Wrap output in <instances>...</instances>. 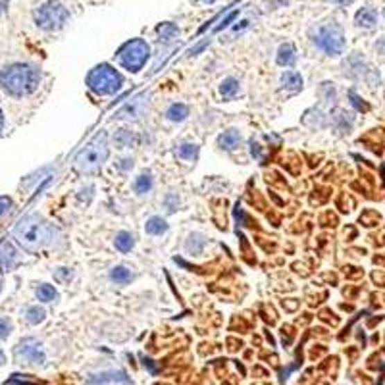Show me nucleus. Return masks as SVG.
Here are the masks:
<instances>
[{"mask_svg": "<svg viewBox=\"0 0 385 385\" xmlns=\"http://www.w3.org/2000/svg\"><path fill=\"white\" fill-rule=\"evenodd\" d=\"M241 141H243V135H241V131L237 129H230V131H225L222 133L220 137H218V145L225 148V151H233V148H237L241 145Z\"/></svg>", "mask_w": 385, "mask_h": 385, "instance_id": "12", "label": "nucleus"}, {"mask_svg": "<svg viewBox=\"0 0 385 385\" xmlns=\"http://www.w3.org/2000/svg\"><path fill=\"white\" fill-rule=\"evenodd\" d=\"M54 280L62 285H68L71 280H74V272L69 270V268H58L56 272H54Z\"/></svg>", "mask_w": 385, "mask_h": 385, "instance_id": "29", "label": "nucleus"}, {"mask_svg": "<svg viewBox=\"0 0 385 385\" xmlns=\"http://www.w3.org/2000/svg\"><path fill=\"white\" fill-rule=\"evenodd\" d=\"M135 141H137L135 133L129 131V129H120V131L114 135V143L118 145V148H128V146L133 145Z\"/></svg>", "mask_w": 385, "mask_h": 385, "instance_id": "22", "label": "nucleus"}, {"mask_svg": "<svg viewBox=\"0 0 385 385\" xmlns=\"http://www.w3.org/2000/svg\"><path fill=\"white\" fill-rule=\"evenodd\" d=\"M235 218H237V222H239L241 225H247L248 218L245 216V212H243V208H241V206H237V208H235Z\"/></svg>", "mask_w": 385, "mask_h": 385, "instance_id": "35", "label": "nucleus"}, {"mask_svg": "<svg viewBox=\"0 0 385 385\" xmlns=\"http://www.w3.org/2000/svg\"><path fill=\"white\" fill-rule=\"evenodd\" d=\"M120 71L114 69L110 64H101L87 76V85L96 94H114L121 89Z\"/></svg>", "mask_w": 385, "mask_h": 385, "instance_id": "5", "label": "nucleus"}, {"mask_svg": "<svg viewBox=\"0 0 385 385\" xmlns=\"http://www.w3.org/2000/svg\"><path fill=\"white\" fill-rule=\"evenodd\" d=\"M297 60V51L291 43H285L277 51V64L280 66H293Z\"/></svg>", "mask_w": 385, "mask_h": 385, "instance_id": "15", "label": "nucleus"}, {"mask_svg": "<svg viewBox=\"0 0 385 385\" xmlns=\"http://www.w3.org/2000/svg\"><path fill=\"white\" fill-rule=\"evenodd\" d=\"M178 205H180L178 195H168V197H166V206H168V210H170V212H173V210L178 208Z\"/></svg>", "mask_w": 385, "mask_h": 385, "instance_id": "34", "label": "nucleus"}, {"mask_svg": "<svg viewBox=\"0 0 385 385\" xmlns=\"http://www.w3.org/2000/svg\"><path fill=\"white\" fill-rule=\"evenodd\" d=\"M148 56H151V49H148V44L143 39H133V41L126 43L118 51L120 64L128 71H133V74H137V71L143 69V66L148 60Z\"/></svg>", "mask_w": 385, "mask_h": 385, "instance_id": "7", "label": "nucleus"}, {"mask_svg": "<svg viewBox=\"0 0 385 385\" xmlns=\"http://www.w3.org/2000/svg\"><path fill=\"white\" fill-rule=\"evenodd\" d=\"M114 245H116V248L120 253H131L133 247H135V237L131 233H128V231H120L116 235V239H114Z\"/></svg>", "mask_w": 385, "mask_h": 385, "instance_id": "20", "label": "nucleus"}, {"mask_svg": "<svg viewBox=\"0 0 385 385\" xmlns=\"http://www.w3.org/2000/svg\"><path fill=\"white\" fill-rule=\"evenodd\" d=\"M384 17H385V10H384Z\"/></svg>", "mask_w": 385, "mask_h": 385, "instance_id": "48", "label": "nucleus"}, {"mask_svg": "<svg viewBox=\"0 0 385 385\" xmlns=\"http://www.w3.org/2000/svg\"><path fill=\"white\" fill-rule=\"evenodd\" d=\"M347 116H349V114H345L343 110H339L337 112V116H334L335 123H341V126H339L341 131H347V129H351V126H352V120L351 118H347Z\"/></svg>", "mask_w": 385, "mask_h": 385, "instance_id": "30", "label": "nucleus"}, {"mask_svg": "<svg viewBox=\"0 0 385 385\" xmlns=\"http://www.w3.org/2000/svg\"><path fill=\"white\" fill-rule=\"evenodd\" d=\"M237 14H239V12H231V14H230V16H228V17H225V19H222V24H220V26H218V27H216V31H222V29H223V27H228V26H230V24H231V22H233V17H235V16H237Z\"/></svg>", "mask_w": 385, "mask_h": 385, "instance_id": "36", "label": "nucleus"}, {"mask_svg": "<svg viewBox=\"0 0 385 385\" xmlns=\"http://www.w3.org/2000/svg\"><path fill=\"white\" fill-rule=\"evenodd\" d=\"M58 230L41 216L29 214L22 218L14 228V237L27 253H39L54 245Z\"/></svg>", "mask_w": 385, "mask_h": 385, "instance_id": "1", "label": "nucleus"}, {"mask_svg": "<svg viewBox=\"0 0 385 385\" xmlns=\"http://www.w3.org/2000/svg\"><path fill=\"white\" fill-rule=\"evenodd\" d=\"M376 49H377V52H382V54H385V37H382V39L377 41Z\"/></svg>", "mask_w": 385, "mask_h": 385, "instance_id": "41", "label": "nucleus"}, {"mask_svg": "<svg viewBox=\"0 0 385 385\" xmlns=\"http://www.w3.org/2000/svg\"><path fill=\"white\" fill-rule=\"evenodd\" d=\"M56 297H58V293H56V289L52 285L43 283V285L37 287V299L41 300V302H52V300H56Z\"/></svg>", "mask_w": 385, "mask_h": 385, "instance_id": "26", "label": "nucleus"}, {"mask_svg": "<svg viewBox=\"0 0 385 385\" xmlns=\"http://www.w3.org/2000/svg\"><path fill=\"white\" fill-rule=\"evenodd\" d=\"M106 158H108V135L101 131L91 139V143L85 148H81V153L77 154L76 168L81 173H93L103 166Z\"/></svg>", "mask_w": 385, "mask_h": 385, "instance_id": "3", "label": "nucleus"}, {"mask_svg": "<svg viewBox=\"0 0 385 385\" xmlns=\"http://www.w3.org/2000/svg\"><path fill=\"white\" fill-rule=\"evenodd\" d=\"M93 191H94V187L93 185H87V187H81L79 189V195H77V197H79V200H81V203H89V200H91V198H93Z\"/></svg>", "mask_w": 385, "mask_h": 385, "instance_id": "32", "label": "nucleus"}, {"mask_svg": "<svg viewBox=\"0 0 385 385\" xmlns=\"http://www.w3.org/2000/svg\"><path fill=\"white\" fill-rule=\"evenodd\" d=\"M349 99H351V104L357 108L359 112H368L370 110V106L362 99H360L359 94L354 93V91H349Z\"/></svg>", "mask_w": 385, "mask_h": 385, "instance_id": "31", "label": "nucleus"}, {"mask_svg": "<svg viewBox=\"0 0 385 385\" xmlns=\"http://www.w3.org/2000/svg\"><path fill=\"white\" fill-rule=\"evenodd\" d=\"M24 316H26L27 324L37 325V324H43L44 318H46V312H44V308H43V307H39V305H35V307L26 308V312H24Z\"/></svg>", "mask_w": 385, "mask_h": 385, "instance_id": "21", "label": "nucleus"}, {"mask_svg": "<svg viewBox=\"0 0 385 385\" xmlns=\"http://www.w3.org/2000/svg\"><path fill=\"white\" fill-rule=\"evenodd\" d=\"M334 4H337V6H349V4H352V0H332Z\"/></svg>", "mask_w": 385, "mask_h": 385, "instance_id": "43", "label": "nucleus"}, {"mask_svg": "<svg viewBox=\"0 0 385 385\" xmlns=\"http://www.w3.org/2000/svg\"><path fill=\"white\" fill-rule=\"evenodd\" d=\"M14 359L22 366H43L44 360H46V352H44L43 345L37 341V339L27 337V339H22L16 345Z\"/></svg>", "mask_w": 385, "mask_h": 385, "instance_id": "8", "label": "nucleus"}, {"mask_svg": "<svg viewBox=\"0 0 385 385\" xmlns=\"http://www.w3.org/2000/svg\"><path fill=\"white\" fill-rule=\"evenodd\" d=\"M33 19L37 26L44 31H60L69 22V10L56 0H49L41 4L33 12Z\"/></svg>", "mask_w": 385, "mask_h": 385, "instance_id": "4", "label": "nucleus"}, {"mask_svg": "<svg viewBox=\"0 0 385 385\" xmlns=\"http://www.w3.org/2000/svg\"><path fill=\"white\" fill-rule=\"evenodd\" d=\"M110 280L116 285H128L133 280V274H131V270L126 268V266H116V268L110 270Z\"/></svg>", "mask_w": 385, "mask_h": 385, "instance_id": "19", "label": "nucleus"}, {"mask_svg": "<svg viewBox=\"0 0 385 385\" xmlns=\"http://www.w3.org/2000/svg\"><path fill=\"white\" fill-rule=\"evenodd\" d=\"M145 230H146V233H151V235H162V233L168 231V223L164 222L162 218L154 216V218H151V220L146 222Z\"/></svg>", "mask_w": 385, "mask_h": 385, "instance_id": "24", "label": "nucleus"}, {"mask_svg": "<svg viewBox=\"0 0 385 385\" xmlns=\"http://www.w3.org/2000/svg\"><path fill=\"white\" fill-rule=\"evenodd\" d=\"M12 208V198L10 197H0V218L6 216Z\"/></svg>", "mask_w": 385, "mask_h": 385, "instance_id": "33", "label": "nucleus"}, {"mask_svg": "<svg viewBox=\"0 0 385 385\" xmlns=\"http://www.w3.org/2000/svg\"><path fill=\"white\" fill-rule=\"evenodd\" d=\"M22 250L12 241H0V270H14L22 264Z\"/></svg>", "mask_w": 385, "mask_h": 385, "instance_id": "11", "label": "nucleus"}, {"mask_svg": "<svg viewBox=\"0 0 385 385\" xmlns=\"http://www.w3.org/2000/svg\"><path fill=\"white\" fill-rule=\"evenodd\" d=\"M12 330H14V324H12V320L6 316H0V341H4V339H8L10 335H12Z\"/></svg>", "mask_w": 385, "mask_h": 385, "instance_id": "28", "label": "nucleus"}, {"mask_svg": "<svg viewBox=\"0 0 385 385\" xmlns=\"http://www.w3.org/2000/svg\"><path fill=\"white\" fill-rule=\"evenodd\" d=\"M376 19H377L376 10H372V8L359 10V12H357V17H354L357 26L366 27V29H370V27L376 26Z\"/></svg>", "mask_w": 385, "mask_h": 385, "instance_id": "17", "label": "nucleus"}, {"mask_svg": "<svg viewBox=\"0 0 385 385\" xmlns=\"http://www.w3.org/2000/svg\"><path fill=\"white\" fill-rule=\"evenodd\" d=\"M143 362H145V366L148 370H151V374H158V368H156V366H154V362L151 359H145V357H143Z\"/></svg>", "mask_w": 385, "mask_h": 385, "instance_id": "40", "label": "nucleus"}, {"mask_svg": "<svg viewBox=\"0 0 385 385\" xmlns=\"http://www.w3.org/2000/svg\"><path fill=\"white\" fill-rule=\"evenodd\" d=\"M118 168H120L121 171H128L133 168V160L131 158H123V160H120V164H118Z\"/></svg>", "mask_w": 385, "mask_h": 385, "instance_id": "38", "label": "nucleus"}, {"mask_svg": "<svg viewBox=\"0 0 385 385\" xmlns=\"http://www.w3.org/2000/svg\"><path fill=\"white\" fill-rule=\"evenodd\" d=\"M312 41L320 51H324L330 56H339L345 51V35L343 29L337 24H325L316 29V33L312 35Z\"/></svg>", "mask_w": 385, "mask_h": 385, "instance_id": "6", "label": "nucleus"}, {"mask_svg": "<svg viewBox=\"0 0 385 385\" xmlns=\"http://www.w3.org/2000/svg\"><path fill=\"white\" fill-rule=\"evenodd\" d=\"M178 156L183 158V160H187V162H193V160H197L198 146L191 145V143H185V145H181L180 148H178Z\"/></svg>", "mask_w": 385, "mask_h": 385, "instance_id": "27", "label": "nucleus"}, {"mask_svg": "<svg viewBox=\"0 0 385 385\" xmlns=\"http://www.w3.org/2000/svg\"><path fill=\"white\" fill-rule=\"evenodd\" d=\"M166 116H168V120L170 121H183L189 116V108L181 103L171 104L170 108H168V112H166Z\"/></svg>", "mask_w": 385, "mask_h": 385, "instance_id": "23", "label": "nucleus"}, {"mask_svg": "<svg viewBox=\"0 0 385 385\" xmlns=\"http://www.w3.org/2000/svg\"><path fill=\"white\" fill-rule=\"evenodd\" d=\"M41 83V71L33 64L16 62L0 69V89L10 96H27L37 91Z\"/></svg>", "mask_w": 385, "mask_h": 385, "instance_id": "2", "label": "nucleus"}, {"mask_svg": "<svg viewBox=\"0 0 385 385\" xmlns=\"http://www.w3.org/2000/svg\"><path fill=\"white\" fill-rule=\"evenodd\" d=\"M248 26V19H245V22H241V26H235V29H233V33H239V31H243L245 27Z\"/></svg>", "mask_w": 385, "mask_h": 385, "instance_id": "42", "label": "nucleus"}, {"mask_svg": "<svg viewBox=\"0 0 385 385\" xmlns=\"http://www.w3.org/2000/svg\"><path fill=\"white\" fill-rule=\"evenodd\" d=\"M2 128H4V114L0 110V131H2Z\"/></svg>", "mask_w": 385, "mask_h": 385, "instance_id": "45", "label": "nucleus"}, {"mask_svg": "<svg viewBox=\"0 0 385 385\" xmlns=\"http://www.w3.org/2000/svg\"><path fill=\"white\" fill-rule=\"evenodd\" d=\"M206 247V239L200 235V233H191L189 235L187 243H185V248H187L189 255H193V257H198V255H203V250Z\"/></svg>", "mask_w": 385, "mask_h": 385, "instance_id": "16", "label": "nucleus"}, {"mask_svg": "<svg viewBox=\"0 0 385 385\" xmlns=\"http://www.w3.org/2000/svg\"><path fill=\"white\" fill-rule=\"evenodd\" d=\"M4 362H6V354H4V351L0 349V368L4 366Z\"/></svg>", "mask_w": 385, "mask_h": 385, "instance_id": "44", "label": "nucleus"}, {"mask_svg": "<svg viewBox=\"0 0 385 385\" xmlns=\"http://www.w3.org/2000/svg\"><path fill=\"white\" fill-rule=\"evenodd\" d=\"M241 93V85L237 79H233V77H228V79H223L222 85H220V94H222L223 99H235L237 94Z\"/></svg>", "mask_w": 385, "mask_h": 385, "instance_id": "18", "label": "nucleus"}, {"mask_svg": "<svg viewBox=\"0 0 385 385\" xmlns=\"http://www.w3.org/2000/svg\"><path fill=\"white\" fill-rule=\"evenodd\" d=\"M200 2H205V4H212V2H216V0H200Z\"/></svg>", "mask_w": 385, "mask_h": 385, "instance_id": "46", "label": "nucleus"}, {"mask_svg": "<svg viewBox=\"0 0 385 385\" xmlns=\"http://www.w3.org/2000/svg\"><path fill=\"white\" fill-rule=\"evenodd\" d=\"M250 153H253V156H255L257 160H262V158H264V154H262V151H260V145H255V143H253V146H250Z\"/></svg>", "mask_w": 385, "mask_h": 385, "instance_id": "39", "label": "nucleus"}, {"mask_svg": "<svg viewBox=\"0 0 385 385\" xmlns=\"http://www.w3.org/2000/svg\"><path fill=\"white\" fill-rule=\"evenodd\" d=\"M156 35H158V41H162V43H171L173 39H178V37H180V27L176 26V24L166 22V24H160V26L156 27Z\"/></svg>", "mask_w": 385, "mask_h": 385, "instance_id": "13", "label": "nucleus"}, {"mask_svg": "<svg viewBox=\"0 0 385 385\" xmlns=\"http://www.w3.org/2000/svg\"><path fill=\"white\" fill-rule=\"evenodd\" d=\"M0 291H2V280H0Z\"/></svg>", "mask_w": 385, "mask_h": 385, "instance_id": "47", "label": "nucleus"}, {"mask_svg": "<svg viewBox=\"0 0 385 385\" xmlns=\"http://www.w3.org/2000/svg\"><path fill=\"white\" fill-rule=\"evenodd\" d=\"M133 189H135L137 195L148 193V191L153 189V178H151V173H141L137 180L133 181Z\"/></svg>", "mask_w": 385, "mask_h": 385, "instance_id": "25", "label": "nucleus"}, {"mask_svg": "<svg viewBox=\"0 0 385 385\" xmlns=\"http://www.w3.org/2000/svg\"><path fill=\"white\" fill-rule=\"evenodd\" d=\"M87 385H131V379L123 370H106L87 377Z\"/></svg>", "mask_w": 385, "mask_h": 385, "instance_id": "10", "label": "nucleus"}, {"mask_svg": "<svg viewBox=\"0 0 385 385\" xmlns=\"http://www.w3.org/2000/svg\"><path fill=\"white\" fill-rule=\"evenodd\" d=\"M282 85L283 89H287V91H291V93H297V91L302 89V77H300V74H297V71L289 69V71H285L282 76Z\"/></svg>", "mask_w": 385, "mask_h": 385, "instance_id": "14", "label": "nucleus"}, {"mask_svg": "<svg viewBox=\"0 0 385 385\" xmlns=\"http://www.w3.org/2000/svg\"><path fill=\"white\" fill-rule=\"evenodd\" d=\"M282 339H283V345H285V347H287V345H291V341H293L291 330H285V327H283V330H282Z\"/></svg>", "mask_w": 385, "mask_h": 385, "instance_id": "37", "label": "nucleus"}, {"mask_svg": "<svg viewBox=\"0 0 385 385\" xmlns=\"http://www.w3.org/2000/svg\"><path fill=\"white\" fill-rule=\"evenodd\" d=\"M146 108H148V96L146 94H139L137 99L123 104L120 110L116 112V118L118 120H139V118L145 116Z\"/></svg>", "mask_w": 385, "mask_h": 385, "instance_id": "9", "label": "nucleus"}]
</instances>
